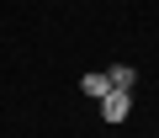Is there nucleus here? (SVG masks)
I'll use <instances>...</instances> for the list:
<instances>
[{"mask_svg":"<svg viewBox=\"0 0 159 138\" xmlns=\"http://www.w3.org/2000/svg\"><path fill=\"white\" fill-rule=\"evenodd\" d=\"M96 106H101V117H106V122H122V117H127V106H133V90H106Z\"/></svg>","mask_w":159,"mask_h":138,"instance_id":"1","label":"nucleus"},{"mask_svg":"<svg viewBox=\"0 0 159 138\" xmlns=\"http://www.w3.org/2000/svg\"><path fill=\"white\" fill-rule=\"evenodd\" d=\"M80 90H85L90 101H101V96L111 90V80H106V69H90V75H80Z\"/></svg>","mask_w":159,"mask_h":138,"instance_id":"2","label":"nucleus"},{"mask_svg":"<svg viewBox=\"0 0 159 138\" xmlns=\"http://www.w3.org/2000/svg\"><path fill=\"white\" fill-rule=\"evenodd\" d=\"M106 80H111V90H133L138 69H133V64H111V69H106Z\"/></svg>","mask_w":159,"mask_h":138,"instance_id":"3","label":"nucleus"}]
</instances>
